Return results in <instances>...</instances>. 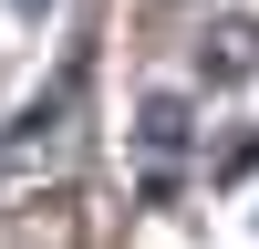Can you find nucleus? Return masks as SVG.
Instances as JSON below:
<instances>
[{"instance_id": "1", "label": "nucleus", "mask_w": 259, "mask_h": 249, "mask_svg": "<svg viewBox=\"0 0 259 249\" xmlns=\"http://www.w3.org/2000/svg\"><path fill=\"white\" fill-rule=\"evenodd\" d=\"M135 135H145V145H177V135H187V104H177V94H156V104H145V124H135Z\"/></svg>"}, {"instance_id": "2", "label": "nucleus", "mask_w": 259, "mask_h": 249, "mask_svg": "<svg viewBox=\"0 0 259 249\" xmlns=\"http://www.w3.org/2000/svg\"><path fill=\"white\" fill-rule=\"evenodd\" d=\"M21 11H41V0H21Z\"/></svg>"}]
</instances>
